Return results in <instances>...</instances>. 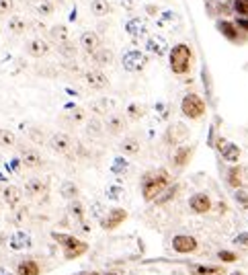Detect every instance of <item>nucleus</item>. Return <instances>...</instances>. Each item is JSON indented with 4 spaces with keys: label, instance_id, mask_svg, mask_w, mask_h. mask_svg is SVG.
<instances>
[{
    "label": "nucleus",
    "instance_id": "f257e3e1",
    "mask_svg": "<svg viewBox=\"0 0 248 275\" xmlns=\"http://www.w3.org/2000/svg\"><path fill=\"white\" fill-rule=\"evenodd\" d=\"M170 183V177L164 168H158V171H150L142 177V195L146 201H154L158 195H160L164 189L168 187Z\"/></svg>",
    "mask_w": 248,
    "mask_h": 275
},
{
    "label": "nucleus",
    "instance_id": "f03ea898",
    "mask_svg": "<svg viewBox=\"0 0 248 275\" xmlns=\"http://www.w3.org/2000/svg\"><path fill=\"white\" fill-rule=\"evenodd\" d=\"M168 62H170V70L172 74L183 76L191 70L193 64V50L189 44H176L170 52H168Z\"/></svg>",
    "mask_w": 248,
    "mask_h": 275
},
{
    "label": "nucleus",
    "instance_id": "7ed1b4c3",
    "mask_svg": "<svg viewBox=\"0 0 248 275\" xmlns=\"http://www.w3.org/2000/svg\"><path fill=\"white\" fill-rule=\"evenodd\" d=\"M52 238L62 246L64 250V257L68 261H74L78 257H82L84 252L88 250V244L84 240H78L76 236L72 234H64V232H52Z\"/></svg>",
    "mask_w": 248,
    "mask_h": 275
},
{
    "label": "nucleus",
    "instance_id": "20e7f679",
    "mask_svg": "<svg viewBox=\"0 0 248 275\" xmlns=\"http://www.w3.org/2000/svg\"><path fill=\"white\" fill-rule=\"evenodd\" d=\"M180 111H183V115L189 119H199V117H203V113H205V101H203L199 95L191 93L180 101Z\"/></svg>",
    "mask_w": 248,
    "mask_h": 275
},
{
    "label": "nucleus",
    "instance_id": "39448f33",
    "mask_svg": "<svg viewBox=\"0 0 248 275\" xmlns=\"http://www.w3.org/2000/svg\"><path fill=\"white\" fill-rule=\"evenodd\" d=\"M121 66L127 72H140V70H144L148 66V56L144 52H140V50H129L121 58Z\"/></svg>",
    "mask_w": 248,
    "mask_h": 275
},
{
    "label": "nucleus",
    "instance_id": "423d86ee",
    "mask_svg": "<svg viewBox=\"0 0 248 275\" xmlns=\"http://www.w3.org/2000/svg\"><path fill=\"white\" fill-rule=\"evenodd\" d=\"M127 220V211L123 207H113V209H107L105 216L99 220L101 222V228L103 230H115L117 226H121L123 222Z\"/></svg>",
    "mask_w": 248,
    "mask_h": 275
},
{
    "label": "nucleus",
    "instance_id": "0eeeda50",
    "mask_svg": "<svg viewBox=\"0 0 248 275\" xmlns=\"http://www.w3.org/2000/svg\"><path fill=\"white\" fill-rule=\"evenodd\" d=\"M48 191H50L48 183H45L43 179H39V177H33V179H29L25 183V195L31 197V199L41 201V199L48 197Z\"/></svg>",
    "mask_w": 248,
    "mask_h": 275
},
{
    "label": "nucleus",
    "instance_id": "6e6552de",
    "mask_svg": "<svg viewBox=\"0 0 248 275\" xmlns=\"http://www.w3.org/2000/svg\"><path fill=\"white\" fill-rule=\"evenodd\" d=\"M125 33L133 39V41H142L148 35V23L140 17H131L125 23Z\"/></svg>",
    "mask_w": 248,
    "mask_h": 275
},
{
    "label": "nucleus",
    "instance_id": "1a4fd4ad",
    "mask_svg": "<svg viewBox=\"0 0 248 275\" xmlns=\"http://www.w3.org/2000/svg\"><path fill=\"white\" fill-rule=\"evenodd\" d=\"M7 244H9V248H13V250H27V248L33 246V238H31L29 232L17 230V232H13V234L7 238Z\"/></svg>",
    "mask_w": 248,
    "mask_h": 275
},
{
    "label": "nucleus",
    "instance_id": "9d476101",
    "mask_svg": "<svg viewBox=\"0 0 248 275\" xmlns=\"http://www.w3.org/2000/svg\"><path fill=\"white\" fill-rule=\"evenodd\" d=\"M50 148L58 154H70L72 152V138L68 134H52L50 136Z\"/></svg>",
    "mask_w": 248,
    "mask_h": 275
},
{
    "label": "nucleus",
    "instance_id": "9b49d317",
    "mask_svg": "<svg viewBox=\"0 0 248 275\" xmlns=\"http://www.w3.org/2000/svg\"><path fill=\"white\" fill-rule=\"evenodd\" d=\"M146 52L150 56H156V58H162L168 54V41L162 37V35H152L148 37L146 41Z\"/></svg>",
    "mask_w": 248,
    "mask_h": 275
},
{
    "label": "nucleus",
    "instance_id": "f8f14e48",
    "mask_svg": "<svg viewBox=\"0 0 248 275\" xmlns=\"http://www.w3.org/2000/svg\"><path fill=\"white\" fill-rule=\"evenodd\" d=\"M172 248L180 255H189V252H195L197 250V240L189 234H176L172 238Z\"/></svg>",
    "mask_w": 248,
    "mask_h": 275
},
{
    "label": "nucleus",
    "instance_id": "ddd939ff",
    "mask_svg": "<svg viewBox=\"0 0 248 275\" xmlns=\"http://www.w3.org/2000/svg\"><path fill=\"white\" fill-rule=\"evenodd\" d=\"M0 197H3V201L11 209H17L19 203H21V199H23V191H21L19 187H15V185H5L3 189H0Z\"/></svg>",
    "mask_w": 248,
    "mask_h": 275
},
{
    "label": "nucleus",
    "instance_id": "4468645a",
    "mask_svg": "<svg viewBox=\"0 0 248 275\" xmlns=\"http://www.w3.org/2000/svg\"><path fill=\"white\" fill-rule=\"evenodd\" d=\"M84 80H86V84L93 91H103V89H107L109 87V78H107V74L105 72H101V70H88L86 74H84Z\"/></svg>",
    "mask_w": 248,
    "mask_h": 275
},
{
    "label": "nucleus",
    "instance_id": "2eb2a0df",
    "mask_svg": "<svg viewBox=\"0 0 248 275\" xmlns=\"http://www.w3.org/2000/svg\"><path fill=\"white\" fill-rule=\"evenodd\" d=\"M19 160H21V164L25 168H39L43 164V158H41V154L35 150V148H23Z\"/></svg>",
    "mask_w": 248,
    "mask_h": 275
},
{
    "label": "nucleus",
    "instance_id": "dca6fc26",
    "mask_svg": "<svg viewBox=\"0 0 248 275\" xmlns=\"http://www.w3.org/2000/svg\"><path fill=\"white\" fill-rule=\"evenodd\" d=\"M103 128H105L111 136H117V134H121V132L125 130V119H123L119 113H109L107 119H105V123H103Z\"/></svg>",
    "mask_w": 248,
    "mask_h": 275
},
{
    "label": "nucleus",
    "instance_id": "f3484780",
    "mask_svg": "<svg viewBox=\"0 0 248 275\" xmlns=\"http://www.w3.org/2000/svg\"><path fill=\"white\" fill-rule=\"evenodd\" d=\"M50 52V46H48V41L41 39V37H33L27 41V54L31 58H43V56H48Z\"/></svg>",
    "mask_w": 248,
    "mask_h": 275
},
{
    "label": "nucleus",
    "instance_id": "a211bd4d",
    "mask_svg": "<svg viewBox=\"0 0 248 275\" xmlns=\"http://www.w3.org/2000/svg\"><path fill=\"white\" fill-rule=\"evenodd\" d=\"M189 207L195 211V214H207V211L211 209V199L205 193H195L189 199Z\"/></svg>",
    "mask_w": 248,
    "mask_h": 275
},
{
    "label": "nucleus",
    "instance_id": "6ab92c4d",
    "mask_svg": "<svg viewBox=\"0 0 248 275\" xmlns=\"http://www.w3.org/2000/svg\"><path fill=\"white\" fill-rule=\"evenodd\" d=\"M80 48H82L86 54H93L95 50H99V48H101L99 35H97L95 31H84V33L80 35Z\"/></svg>",
    "mask_w": 248,
    "mask_h": 275
},
{
    "label": "nucleus",
    "instance_id": "aec40b11",
    "mask_svg": "<svg viewBox=\"0 0 248 275\" xmlns=\"http://www.w3.org/2000/svg\"><path fill=\"white\" fill-rule=\"evenodd\" d=\"M221 142H223V140H221ZM219 152H221V158H223L225 162H238V158H240V148H238L236 144H232V142L219 144Z\"/></svg>",
    "mask_w": 248,
    "mask_h": 275
},
{
    "label": "nucleus",
    "instance_id": "412c9836",
    "mask_svg": "<svg viewBox=\"0 0 248 275\" xmlns=\"http://www.w3.org/2000/svg\"><path fill=\"white\" fill-rule=\"evenodd\" d=\"M191 154H193V148H191V146H178L176 150L172 152V162H174V166L183 168V166L191 160Z\"/></svg>",
    "mask_w": 248,
    "mask_h": 275
},
{
    "label": "nucleus",
    "instance_id": "4be33fe9",
    "mask_svg": "<svg viewBox=\"0 0 248 275\" xmlns=\"http://www.w3.org/2000/svg\"><path fill=\"white\" fill-rule=\"evenodd\" d=\"M119 150H121L123 156H135V154H140V140L133 138V136L123 138V142L119 144Z\"/></svg>",
    "mask_w": 248,
    "mask_h": 275
},
{
    "label": "nucleus",
    "instance_id": "5701e85b",
    "mask_svg": "<svg viewBox=\"0 0 248 275\" xmlns=\"http://www.w3.org/2000/svg\"><path fill=\"white\" fill-rule=\"evenodd\" d=\"M156 25L160 29H172L174 25H178V15L174 11H164V13L158 15Z\"/></svg>",
    "mask_w": 248,
    "mask_h": 275
},
{
    "label": "nucleus",
    "instance_id": "b1692460",
    "mask_svg": "<svg viewBox=\"0 0 248 275\" xmlns=\"http://www.w3.org/2000/svg\"><path fill=\"white\" fill-rule=\"evenodd\" d=\"M68 211H70V216L78 222V224H82V230H88L86 226H84V216H86V207L78 201V199H70V205H68Z\"/></svg>",
    "mask_w": 248,
    "mask_h": 275
},
{
    "label": "nucleus",
    "instance_id": "393cba45",
    "mask_svg": "<svg viewBox=\"0 0 248 275\" xmlns=\"http://www.w3.org/2000/svg\"><path fill=\"white\" fill-rule=\"evenodd\" d=\"M113 107H115V103H113L111 99H107V97L90 103V109H93V113H97V115H109L113 111Z\"/></svg>",
    "mask_w": 248,
    "mask_h": 275
},
{
    "label": "nucleus",
    "instance_id": "a878e982",
    "mask_svg": "<svg viewBox=\"0 0 248 275\" xmlns=\"http://www.w3.org/2000/svg\"><path fill=\"white\" fill-rule=\"evenodd\" d=\"M17 275H41V265L33 259H25V261L19 263Z\"/></svg>",
    "mask_w": 248,
    "mask_h": 275
},
{
    "label": "nucleus",
    "instance_id": "bb28decb",
    "mask_svg": "<svg viewBox=\"0 0 248 275\" xmlns=\"http://www.w3.org/2000/svg\"><path fill=\"white\" fill-rule=\"evenodd\" d=\"M129 168H131V164H129V160L125 156H117V158H113V162H111V173L115 177H125L129 173Z\"/></svg>",
    "mask_w": 248,
    "mask_h": 275
},
{
    "label": "nucleus",
    "instance_id": "cd10ccee",
    "mask_svg": "<svg viewBox=\"0 0 248 275\" xmlns=\"http://www.w3.org/2000/svg\"><path fill=\"white\" fill-rule=\"evenodd\" d=\"M7 27H9V31L13 35H21V33H25V29H27V21L23 19L21 15H13V17H9Z\"/></svg>",
    "mask_w": 248,
    "mask_h": 275
},
{
    "label": "nucleus",
    "instance_id": "c85d7f7f",
    "mask_svg": "<svg viewBox=\"0 0 248 275\" xmlns=\"http://www.w3.org/2000/svg\"><path fill=\"white\" fill-rule=\"evenodd\" d=\"M90 56H93L95 64H99V66H109L111 62H113V52H111L109 48H99V50H95Z\"/></svg>",
    "mask_w": 248,
    "mask_h": 275
},
{
    "label": "nucleus",
    "instance_id": "c756f323",
    "mask_svg": "<svg viewBox=\"0 0 248 275\" xmlns=\"http://www.w3.org/2000/svg\"><path fill=\"white\" fill-rule=\"evenodd\" d=\"M111 11H113V7L109 0H93V3H90V13L95 17H107V15H111Z\"/></svg>",
    "mask_w": 248,
    "mask_h": 275
},
{
    "label": "nucleus",
    "instance_id": "7c9ffc66",
    "mask_svg": "<svg viewBox=\"0 0 248 275\" xmlns=\"http://www.w3.org/2000/svg\"><path fill=\"white\" fill-rule=\"evenodd\" d=\"M191 275H225V271L223 267H215V265H193Z\"/></svg>",
    "mask_w": 248,
    "mask_h": 275
},
{
    "label": "nucleus",
    "instance_id": "2f4dec72",
    "mask_svg": "<svg viewBox=\"0 0 248 275\" xmlns=\"http://www.w3.org/2000/svg\"><path fill=\"white\" fill-rule=\"evenodd\" d=\"M219 31H221V35H225L230 41H238V27H236V23H230V21H221L219 23Z\"/></svg>",
    "mask_w": 248,
    "mask_h": 275
},
{
    "label": "nucleus",
    "instance_id": "473e14b6",
    "mask_svg": "<svg viewBox=\"0 0 248 275\" xmlns=\"http://www.w3.org/2000/svg\"><path fill=\"white\" fill-rule=\"evenodd\" d=\"M60 195L64 197V199H76L78 197V187L72 183V181H66V183H62V187H60Z\"/></svg>",
    "mask_w": 248,
    "mask_h": 275
},
{
    "label": "nucleus",
    "instance_id": "72a5a7b5",
    "mask_svg": "<svg viewBox=\"0 0 248 275\" xmlns=\"http://www.w3.org/2000/svg\"><path fill=\"white\" fill-rule=\"evenodd\" d=\"M54 9H56V5L52 3V0H37L35 3V13L39 17H52Z\"/></svg>",
    "mask_w": 248,
    "mask_h": 275
},
{
    "label": "nucleus",
    "instance_id": "f704fd0d",
    "mask_svg": "<svg viewBox=\"0 0 248 275\" xmlns=\"http://www.w3.org/2000/svg\"><path fill=\"white\" fill-rule=\"evenodd\" d=\"M123 195H125V189H123L121 185H109V187L105 189V197H107L109 201H119Z\"/></svg>",
    "mask_w": 248,
    "mask_h": 275
},
{
    "label": "nucleus",
    "instance_id": "c9c22d12",
    "mask_svg": "<svg viewBox=\"0 0 248 275\" xmlns=\"http://www.w3.org/2000/svg\"><path fill=\"white\" fill-rule=\"evenodd\" d=\"M50 37H52L54 44H62V41L68 39V29H66L64 25H54V27L50 29Z\"/></svg>",
    "mask_w": 248,
    "mask_h": 275
},
{
    "label": "nucleus",
    "instance_id": "e433bc0d",
    "mask_svg": "<svg viewBox=\"0 0 248 275\" xmlns=\"http://www.w3.org/2000/svg\"><path fill=\"white\" fill-rule=\"evenodd\" d=\"M0 146H5V148H13V146H17V136H15L11 130L0 128Z\"/></svg>",
    "mask_w": 248,
    "mask_h": 275
},
{
    "label": "nucleus",
    "instance_id": "4c0bfd02",
    "mask_svg": "<svg viewBox=\"0 0 248 275\" xmlns=\"http://www.w3.org/2000/svg\"><path fill=\"white\" fill-rule=\"evenodd\" d=\"M144 113H146V107H144V105L131 103L129 107H127V117H129L131 121H138V119H142V117H144Z\"/></svg>",
    "mask_w": 248,
    "mask_h": 275
},
{
    "label": "nucleus",
    "instance_id": "58836bf2",
    "mask_svg": "<svg viewBox=\"0 0 248 275\" xmlns=\"http://www.w3.org/2000/svg\"><path fill=\"white\" fill-rule=\"evenodd\" d=\"M185 136H187V130H185L180 123H174L172 128H170V132H168L166 138L172 140V144H178V140H180V138H185Z\"/></svg>",
    "mask_w": 248,
    "mask_h": 275
},
{
    "label": "nucleus",
    "instance_id": "ea45409f",
    "mask_svg": "<svg viewBox=\"0 0 248 275\" xmlns=\"http://www.w3.org/2000/svg\"><path fill=\"white\" fill-rule=\"evenodd\" d=\"M228 183L234 187V189H238L240 185H242V171L238 166H232L230 171H228Z\"/></svg>",
    "mask_w": 248,
    "mask_h": 275
},
{
    "label": "nucleus",
    "instance_id": "a19ab883",
    "mask_svg": "<svg viewBox=\"0 0 248 275\" xmlns=\"http://www.w3.org/2000/svg\"><path fill=\"white\" fill-rule=\"evenodd\" d=\"M103 123L99 121V117H93L88 123H86V132H88V136H101L103 134Z\"/></svg>",
    "mask_w": 248,
    "mask_h": 275
},
{
    "label": "nucleus",
    "instance_id": "79ce46f5",
    "mask_svg": "<svg viewBox=\"0 0 248 275\" xmlns=\"http://www.w3.org/2000/svg\"><path fill=\"white\" fill-rule=\"evenodd\" d=\"M176 191H178V187H176V185H174V187H166V189H164V191H162L160 195H158V197H156L154 201H156V203H160V205H162V203H166V201H170V199H172V197L176 195Z\"/></svg>",
    "mask_w": 248,
    "mask_h": 275
},
{
    "label": "nucleus",
    "instance_id": "37998d69",
    "mask_svg": "<svg viewBox=\"0 0 248 275\" xmlns=\"http://www.w3.org/2000/svg\"><path fill=\"white\" fill-rule=\"evenodd\" d=\"M58 50H60V54H64V56H68V58H74L76 56V48L70 44V41H62V44H58Z\"/></svg>",
    "mask_w": 248,
    "mask_h": 275
},
{
    "label": "nucleus",
    "instance_id": "c03bdc74",
    "mask_svg": "<svg viewBox=\"0 0 248 275\" xmlns=\"http://www.w3.org/2000/svg\"><path fill=\"white\" fill-rule=\"evenodd\" d=\"M232 9L238 17H248V0H232Z\"/></svg>",
    "mask_w": 248,
    "mask_h": 275
},
{
    "label": "nucleus",
    "instance_id": "a18cd8bd",
    "mask_svg": "<svg viewBox=\"0 0 248 275\" xmlns=\"http://www.w3.org/2000/svg\"><path fill=\"white\" fill-rule=\"evenodd\" d=\"M105 211H107V207H105L101 201H95L93 205H90V216L97 218V220H101V218L105 216Z\"/></svg>",
    "mask_w": 248,
    "mask_h": 275
},
{
    "label": "nucleus",
    "instance_id": "49530a36",
    "mask_svg": "<svg viewBox=\"0 0 248 275\" xmlns=\"http://www.w3.org/2000/svg\"><path fill=\"white\" fill-rule=\"evenodd\" d=\"M70 109H72V107H70ZM68 119L74 121V123H80V121H84V119H86V113H84V109L74 107V109L70 111V115H68Z\"/></svg>",
    "mask_w": 248,
    "mask_h": 275
},
{
    "label": "nucleus",
    "instance_id": "de8ad7c7",
    "mask_svg": "<svg viewBox=\"0 0 248 275\" xmlns=\"http://www.w3.org/2000/svg\"><path fill=\"white\" fill-rule=\"evenodd\" d=\"M217 259L223 261V263H234V261H238V255H236V252H232V250H219L217 252Z\"/></svg>",
    "mask_w": 248,
    "mask_h": 275
},
{
    "label": "nucleus",
    "instance_id": "09e8293b",
    "mask_svg": "<svg viewBox=\"0 0 248 275\" xmlns=\"http://www.w3.org/2000/svg\"><path fill=\"white\" fill-rule=\"evenodd\" d=\"M154 111L158 113L160 119H168V103H156L154 105Z\"/></svg>",
    "mask_w": 248,
    "mask_h": 275
},
{
    "label": "nucleus",
    "instance_id": "8fccbe9b",
    "mask_svg": "<svg viewBox=\"0 0 248 275\" xmlns=\"http://www.w3.org/2000/svg\"><path fill=\"white\" fill-rule=\"evenodd\" d=\"M234 197H236V201H238L242 207H248V191H244V189H240V187H238Z\"/></svg>",
    "mask_w": 248,
    "mask_h": 275
},
{
    "label": "nucleus",
    "instance_id": "3c124183",
    "mask_svg": "<svg viewBox=\"0 0 248 275\" xmlns=\"http://www.w3.org/2000/svg\"><path fill=\"white\" fill-rule=\"evenodd\" d=\"M15 9V0H0V15H11Z\"/></svg>",
    "mask_w": 248,
    "mask_h": 275
},
{
    "label": "nucleus",
    "instance_id": "603ef678",
    "mask_svg": "<svg viewBox=\"0 0 248 275\" xmlns=\"http://www.w3.org/2000/svg\"><path fill=\"white\" fill-rule=\"evenodd\" d=\"M234 242L240 244V246H248V232H242V234H238V236L234 238Z\"/></svg>",
    "mask_w": 248,
    "mask_h": 275
},
{
    "label": "nucleus",
    "instance_id": "864d4df0",
    "mask_svg": "<svg viewBox=\"0 0 248 275\" xmlns=\"http://www.w3.org/2000/svg\"><path fill=\"white\" fill-rule=\"evenodd\" d=\"M236 27L248 33V17H238V21H236Z\"/></svg>",
    "mask_w": 248,
    "mask_h": 275
},
{
    "label": "nucleus",
    "instance_id": "5fc2aeb1",
    "mask_svg": "<svg viewBox=\"0 0 248 275\" xmlns=\"http://www.w3.org/2000/svg\"><path fill=\"white\" fill-rule=\"evenodd\" d=\"M0 275H15V273H13L9 267H3V265H0Z\"/></svg>",
    "mask_w": 248,
    "mask_h": 275
},
{
    "label": "nucleus",
    "instance_id": "6e6d98bb",
    "mask_svg": "<svg viewBox=\"0 0 248 275\" xmlns=\"http://www.w3.org/2000/svg\"><path fill=\"white\" fill-rule=\"evenodd\" d=\"M119 3H121L123 7H131V5L135 3V0H119Z\"/></svg>",
    "mask_w": 248,
    "mask_h": 275
},
{
    "label": "nucleus",
    "instance_id": "4d7b16f0",
    "mask_svg": "<svg viewBox=\"0 0 248 275\" xmlns=\"http://www.w3.org/2000/svg\"><path fill=\"white\" fill-rule=\"evenodd\" d=\"M76 275H99L97 271H82V273H76Z\"/></svg>",
    "mask_w": 248,
    "mask_h": 275
},
{
    "label": "nucleus",
    "instance_id": "13d9d810",
    "mask_svg": "<svg viewBox=\"0 0 248 275\" xmlns=\"http://www.w3.org/2000/svg\"><path fill=\"white\" fill-rule=\"evenodd\" d=\"M232 275H244V273H240V271H234V273H232Z\"/></svg>",
    "mask_w": 248,
    "mask_h": 275
},
{
    "label": "nucleus",
    "instance_id": "bf43d9fd",
    "mask_svg": "<svg viewBox=\"0 0 248 275\" xmlns=\"http://www.w3.org/2000/svg\"><path fill=\"white\" fill-rule=\"evenodd\" d=\"M107 275H119V273H107Z\"/></svg>",
    "mask_w": 248,
    "mask_h": 275
},
{
    "label": "nucleus",
    "instance_id": "052dcab7",
    "mask_svg": "<svg viewBox=\"0 0 248 275\" xmlns=\"http://www.w3.org/2000/svg\"><path fill=\"white\" fill-rule=\"evenodd\" d=\"M0 189H3V187H0Z\"/></svg>",
    "mask_w": 248,
    "mask_h": 275
}]
</instances>
